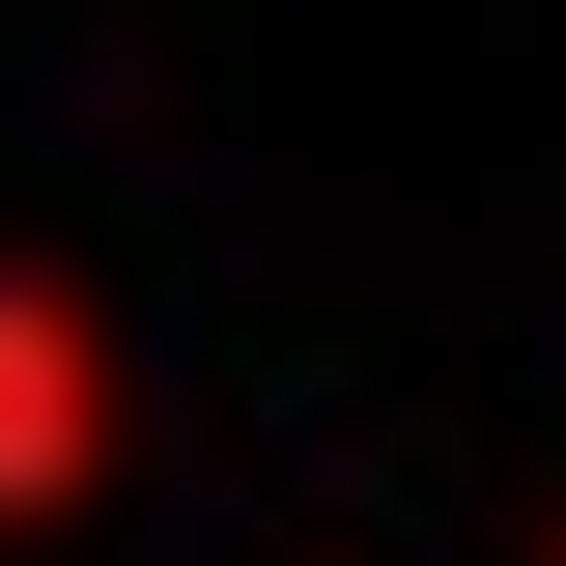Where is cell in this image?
Returning <instances> with one entry per match:
<instances>
[{
    "instance_id": "cell-1",
    "label": "cell",
    "mask_w": 566,
    "mask_h": 566,
    "mask_svg": "<svg viewBox=\"0 0 566 566\" xmlns=\"http://www.w3.org/2000/svg\"><path fill=\"white\" fill-rule=\"evenodd\" d=\"M85 482H114V312L57 255H0V538H57Z\"/></svg>"
}]
</instances>
